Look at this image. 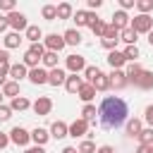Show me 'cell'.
<instances>
[{"instance_id": "6da1fadb", "label": "cell", "mask_w": 153, "mask_h": 153, "mask_svg": "<svg viewBox=\"0 0 153 153\" xmlns=\"http://www.w3.org/2000/svg\"><path fill=\"white\" fill-rule=\"evenodd\" d=\"M127 115H129V108L122 98L117 96H108L100 100L98 105V117H100V124L105 129H117L127 122Z\"/></svg>"}, {"instance_id": "7a4b0ae2", "label": "cell", "mask_w": 153, "mask_h": 153, "mask_svg": "<svg viewBox=\"0 0 153 153\" xmlns=\"http://www.w3.org/2000/svg\"><path fill=\"white\" fill-rule=\"evenodd\" d=\"M43 55H45V48H43V43H33L26 53H24V67L26 69H33V67H38V62L43 60Z\"/></svg>"}, {"instance_id": "3957f363", "label": "cell", "mask_w": 153, "mask_h": 153, "mask_svg": "<svg viewBox=\"0 0 153 153\" xmlns=\"http://www.w3.org/2000/svg\"><path fill=\"white\" fill-rule=\"evenodd\" d=\"M129 29H134L136 33H148L153 29V17L151 14H136L131 22H129Z\"/></svg>"}, {"instance_id": "277c9868", "label": "cell", "mask_w": 153, "mask_h": 153, "mask_svg": "<svg viewBox=\"0 0 153 153\" xmlns=\"http://www.w3.org/2000/svg\"><path fill=\"white\" fill-rule=\"evenodd\" d=\"M5 17H7V24H10L12 31H17V33H19V31H26L29 22H26V14H24V12H17V10H14V12L5 14Z\"/></svg>"}, {"instance_id": "5b68a950", "label": "cell", "mask_w": 153, "mask_h": 153, "mask_svg": "<svg viewBox=\"0 0 153 153\" xmlns=\"http://www.w3.org/2000/svg\"><path fill=\"white\" fill-rule=\"evenodd\" d=\"M43 48L45 50H50V53H60L62 48H65V38L60 36V33H48V36H43Z\"/></svg>"}, {"instance_id": "8992f818", "label": "cell", "mask_w": 153, "mask_h": 153, "mask_svg": "<svg viewBox=\"0 0 153 153\" xmlns=\"http://www.w3.org/2000/svg\"><path fill=\"white\" fill-rule=\"evenodd\" d=\"M108 81H110V88H115V91H122V88L129 86L124 69H112V72L108 74Z\"/></svg>"}, {"instance_id": "52a82bcc", "label": "cell", "mask_w": 153, "mask_h": 153, "mask_svg": "<svg viewBox=\"0 0 153 153\" xmlns=\"http://www.w3.org/2000/svg\"><path fill=\"white\" fill-rule=\"evenodd\" d=\"M29 141H31V131H26L24 127H12L10 143H14V146H29Z\"/></svg>"}, {"instance_id": "ba28073f", "label": "cell", "mask_w": 153, "mask_h": 153, "mask_svg": "<svg viewBox=\"0 0 153 153\" xmlns=\"http://www.w3.org/2000/svg\"><path fill=\"white\" fill-rule=\"evenodd\" d=\"M65 65H67V69H69V74H79V72H84L86 69V60L81 57V55H67V60H65Z\"/></svg>"}, {"instance_id": "9c48e42d", "label": "cell", "mask_w": 153, "mask_h": 153, "mask_svg": "<svg viewBox=\"0 0 153 153\" xmlns=\"http://www.w3.org/2000/svg\"><path fill=\"white\" fill-rule=\"evenodd\" d=\"M67 136H72V139H79V136H88V122L86 120H74L72 124H69V134Z\"/></svg>"}, {"instance_id": "30bf717a", "label": "cell", "mask_w": 153, "mask_h": 153, "mask_svg": "<svg viewBox=\"0 0 153 153\" xmlns=\"http://www.w3.org/2000/svg\"><path fill=\"white\" fill-rule=\"evenodd\" d=\"M33 86H43V84H48V72L43 69V67H33V69H29V76H26Z\"/></svg>"}, {"instance_id": "8fae6325", "label": "cell", "mask_w": 153, "mask_h": 153, "mask_svg": "<svg viewBox=\"0 0 153 153\" xmlns=\"http://www.w3.org/2000/svg\"><path fill=\"white\" fill-rule=\"evenodd\" d=\"M31 108H33L36 115H50V110H53V100H50L48 96H38L36 103H33Z\"/></svg>"}, {"instance_id": "7c38bea8", "label": "cell", "mask_w": 153, "mask_h": 153, "mask_svg": "<svg viewBox=\"0 0 153 153\" xmlns=\"http://www.w3.org/2000/svg\"><path fill=\"white\" fill-rule=\"evenodd\" d=\"M134 86L141 88V91H151V88H153V72H151V69H143V72L136 76Z\"/></svg>"}, {"instance_id": "4fadbf2b", "label": "cell", "mask_w": 153, "mask_h": 153, "mask_svg": "<svg viewBox=\"0 0 153 153\" xmlns=\"http://www.w3.org/2000/svg\"><path fill=\"white\" fill-rule=\"evenodd\" d=\"M48 131H50V136H53V139H65V136L69 134V124H67V122H62V120H57V122H53V124H50V129H48Z\"/></svg>"}, {"instance_id": "5bb4252c", "label": "cell", "mask_w": 153, "mask_h": 153, "mask_svg": "<svg viewBox=\"0 0 153 153\" xmlns=\"http://www.w3.org/2000/svg\"><path fill=\"white\" fill-rule=\"evenodd\" d=\"M65 79H67V72L60 69V67H55V69L48 72V84L50 86H65Z\"/></svg>"}, {"instance_id": "9a60e30c", "label": "cell", "mask_w": 153, "mask_h": 153, "mask_svg": "<svg viewBox=\"0 0 153 153\" xmlns=\"http://www.w3.org/2000/svg\"><path fill=\"white\" fill-rule=\"evenodd\" d=\"M117 31H122V29H127L129 26V14L127 12H122V10H117V12H112V22H110Z\"/></svg>"}, {"instance_id": "2e32d148", "label": "cell", "mask_w": 153, "mask_h": 153, "mask_svg": "<svg viewBox=\"0 0 153 153\" xmlns=\"http://www.w3.org/2000/svg\"><path fill=\"white\" fill-rule=\"evenodd\" d=\"M24 38H26V41H31V45H33V43H41V41H43V31H41V26L29 24V26H26V31H24Z\"/></svg>"}, {"instance_id": "e0dca14e", "label": "cell", "mask_w": 153, "mask_h": 153, "mask_svg": "<svg viewBox=\"0 0 153 153\" xmlns=\"http://www.w3.org/2000/svg\"><path fill=\"white\" fill-rule=\"evenodd\" d=\"M108 65H110L112 69H122V67L127 65V60H124L122 50H110V53H108Z\"/></svg>"}, {"instance_id": "ac0fdd59", "label": "cell", "mask_w": 153, "mask_h": 153, "mask_svg": "<svg viewBox=\"0 0 153 153\" xmlns=\"http://www.w3.org/2000/svg\"><path fill=\"white\" fill-rule=\"evenodd\" d=\"M10 76H12V81H22V79H26L29 76V69L24 67V62H17V65H10Z\"/></svg>"}, {"instance_id": "d6986e66", "label": "cell", "mask_w": 153, "mask_h": 153, "mask_svg": "<svg viewBox=\"0 0 153 153\" xmlns=\"http://www.w3.org/2000/svg\"><path fill=\"white\" fill-rule=\"evenodd\" d=\"M81 84H84V79H81L79 74H67V79H65V88H67V93H79Z\"/></svg>"}, {"instance_id": "ffe728a7", "label": "cell", "mask_w": 153, "mask_h": 153, "mask_svg": "<svg viewBox=\"0 0 153 153\" xmlns=\"http://www.w3.org/2000/svg\"><path fill=\"white\" fill-rule=\"evenodd\" d=\"M48 139H50V131L43 129V127H36V129L31 131V141H33V146H45Z\"/></svg>"}, {"instance_id": "44dd1931", "label": "cell", "mask_w": 153, "mask_h": 153, "mask_svg": "<svg viewBox=\"0 0 153 153\" xmlns=\"http://www.w3.org/2000/svg\"><path fill=\"white\" fill-rule=\"evenodd\" d=\"M76 96H79V98H81V100H84V105H86V103H91V100H93V98H96V88H93V86H91V84H88V81H84V84H81V88H79V93H76Z\"/></svg>"}, {"instance_id": "7402d4cb", "label": "cell", "mask_w": 153, "mask_h": 153, "mask_svg": "<svg viewBox=\"0 0 153 153\" xmlns=\"http://www.w3.org/2000/svg\"><path fill=\"white\" fill-rule=\"evenodd\" d=\"M29 108H31V103H29V98H24V96H17V98L10 100V110H12V112H24V110H29Z\"/></svg>"}, {"instance_id": "603a6c76", "label": "cell", "mask_w": 153, "mask_h": 153, "mask_svg": "<svg viewBox=\"0 0 153 153\" xmlns=\"http://www.w3.org/2000/svg\"><path fill=\"white\" fill-rule=\"evenodd\" d=\"M124 124H127V136H139L141 129H143V122H141L139 117H131V120H127Z\"/></svg>"}, {"instance_id": "cb8c5ba5", "label": "cell", "mask_w": 153, "mask_h": 153, "mask_svg": "<svg viewBox=\"0 0 153 153\" xmlns=\"http://www.w3.org/2000/svg\"><path fill=\"white\" fill-rule=\"evenodd\" d=\"M62 38H65V45H79V43H81L79 29H67V31L62 33Z\"/></svg>"}, {"instance_id": "d4e9b609", "label": "cell", "mask_w": 153, "mask_h": 153, "mask_svg": "<svg viewBox=\"0 0 153 153\" xmlns=\"http://www.w3.org/2000/svg\"><path fill=\"white\" fill-rule=\"evenodd\" d=\"M91 86H93L96 91H100V93H103V91H108V88H110V81H108V74H103V72H98V74H96V79L91 81Z\"/></svg>"}, {"instance_id": "484cf974", "label": "cell", "mask_w": 153, "mask_h": 153, "mask_svg": "<svg viewBox=\"0 0 153 153\" xmlns=\"http://www.w3.org/2000/svg\"><path fill=\"white\" fill-rule=\"evenodd\" d=\"M0 91H2V96H7L10 100H12V98H17V96H22V93H19V84H17V81H12V79H10V81H5V86H2Z\"/></svg>"}, {"instance_id": "4316f807", "label": "cell", "mask_w": 153, "mask_h": 153, "mask_svg": "<svg viewBox=\"0 0 153 153\" xmlns=\"http://www.w3.org/2000/svg\"><path fill=\"white\" fill-rule=\"evenodd\" d=\"M96 115H98V108H96L93 103H86V105L81 108V120H86L88 124H91V122L96 124Z\"/></svg>"}, {"instance_id": "83f0119b", "label": "cell", "mask_w": 153, "mask_h": 153, "mask_svg": "<svg viewBox=\"0 0 153 153\" xmlns=\"http://www.w3.org/2000/svg\"><path fill=\"white\" fill-rule=\"evenodd\" d=\"M120 41H124L127 45H136L139 33H136L134 29H129V26H127V29H122V31H120Z\"/></svg>"}, {"instance_id": "f1b7e54d", "label": "cell", "mask_w": 153, "mask_h": 153, "mask_svg": "<svg viewBox=\"0 0 153 153\" xmlns=\"http://www.w3.org/2000/svg\"><path fill=\"white\" fill-rule=\"evenodd\" d=\"M2 41H5V50H12V48H19V43H22L24 38H22L17 31H10V33H7Z\"/></svg>"}, {"instance_id": "f546056e", "label": "cell", "mask_w": 153, "mask_h": 153, "mask_svg": "<svg viewBox=\"0 0 153 153\" xmlns=\"http://www.w3.org/2000/svg\"><path fill=\"white\" fill-rule=\"evenodd\" d=\"M141 72H143V67H141L139 62H131V65L124 69V74H127V81H129V84H134V81H136V76H139Z\"/></svg>"}, {"instance_id": "4dcf8cb0", "label": "cell", "mask_w": 153, "mask_h": 153, "mask_svg": "<svg viewBox=\"0 0 153 153\" xmlns=\"http://www.w3.org/2000/svg\"><path fill=\"white\" fill-rule=\"evenodd\" d=\"M72 14H74V7L69 2H60L57 5V19H72Z\"/></svg>"}, {"instance_id": "1f68e13d", "label": "cell", "mask_w": 153, "mask_h": 153, "mask_svg": "<svg viewBox=\"0 0 153 153\" xmlns=\"http://www.w3.org/2000/svg\"><path fill=\"white\" fill-rule=\"evenodd\" d=\"M0 76H10V53L0 50Z\"/></svg>"}, {"instance_id": "d6a6232c", "label": "cell", "mask_w": 153, "mask_h": 153, "mask_svg": "<svg viewBox=\"0 0 153 153\" xmlns=\"http://www.w3.org/2000/svg\"><path fill=\"white\" fill-rule=\"evenodd\" d=\"M72 19L76 22V29H79V26H88V10H76V12L72 14Z\"/></svg>"}, {"instance_id": "836d02e7", "label": "cell", "mask_w": 153, "mask_h": 153, "mask_svg": "<svg viewBox=\"0 0 153 153\" xmlns=\"http://www.w3.org/2000/svg\"><path fill=\"white\" fill-rule=\"evenodd\" d=\"M122 55H124V60H127V62H136L141 53H139V45H127V48L122 50Z\"/></svg>"}, {"instance_id": "e575fe53", "label": "cell", "mask_w": 153, "mask_h": 153, "mask_svg": "<svg viewBox=\"0 0 153 153\" xmlns=\"http://www.w3.org/2000/svg\"><path fill=\"white\" fill-rule=\"evenodd\" d=\"M41 14H43V19H48V22H55V19H57V5H43Z\"/></svg>"}, {"instance_id": "d590c367", "label": "cell", "mask_w": 153, "mask_h": 153, "mask_svg": "<svg viewBox=\"0 0 153 153\" xmlns=\"http://www.w3.org/2000/svg\"><path fill=\"white\" fill-rule=\"evenodd\" d=\"M57 60H60V57H57V53L45 50V55H43V60H41V62H43L48 69H55V67H57Z\"/></svg>"}, {"instance_id": "8d00e7d4", "label": "cell", "mask_w": 153, "mask_h": 153, "mask_svg": "<svg viewBox=\"0 0 153 153\" xmlns=\"http://www.w3.org/2000/svg\"><path fill=\"white\" fill-rule=\"evenodd\" d=\"M136 139L141 141V146H153V129H151V127L141 129V134H139Z\"/></svg>"}, {"instance_id": "74e56055", "label": "cell", "mask_w": 153, "mask_h": 153, "mask_svg": "<svg viewBox=\"0 0 153 153\" xmlns=\"http://www.w3.org/2000/svg\"><path fill=\"white\" fill-rule=\"evenodd\" d=\"M136 10H139V14H151L153 12V0H136Z\"/></svg>"}, {"instance_id": "f35d334b", "label": "cell", "mask_w": 153, "mask_h": 153, "mask_svg": "<svg viewBox=\"0 0 153 153\" xmlns=\"http://www.w3.org/2000/svg\"><path fill=\"white\" fill-rule=\"evenodd\" d=\"M91 31H93L98 38H103V33H105V22H103V19H96V22L91 24Z\"/></svg>"}, {"instance_id": "ab89813d", "label": "cell", "mask_w": 153, "mask_h": 153, "mask_svg": "<svg viewBox=\"0 0 153 153\" xmlns=\"http://www.w3.org/2000/svg\"><path fill=\"white\" fill-rule=\"evenodd\" d=\"M79 153H96V143L91 141V139H86V141H81L79 143V148H76Z\"/></svg>"}, {"instance_id": "60d3db41", "label": "cell", "mask_w": 153, "mask_h": 153, "mask_svg": "<svg viewBox=\"0 0 153 153\" xmlns=\"http://www.w3.org/2000/svg\"><path fill=\"white\" fill-rule=\"evenodd\" d=\"M103 38H112V41H120V31H117L112 24H105V33H103Z\"/></svg>"}, {"instance_id": "b9f144b4", "label": "cell", "mask_w": 153, "mask_h": 153, "mask_svg": "<svg viewBox=\"0 0 153 153\" xmlns=\"http://www.w3.org/2000/svg\"><path fill=\"white\" fill-rule=\"evenodd\" d=\"M98 72H100V69H98L96 65H86V69H84V76L88 79V84H91V81L96 79V74H98Z\"/></svg>"}, {"instance_id": "7bdbcfd3", "label": "cell", "mask_w": 153, "mask_h": 153, "mask_svg": "<svg viewBox=\"0 0 153 153\" xmlns=\"http://www.w3.org/2000/svg\"><path fill=\"white\" fill-rule=\"evenodd\" d=\"M143 122L153 129V103H151V105H146V110H143Z\"/></svg>"}, {"instance_id": "ee69618b", "label": "cell", "mask_w": 153, "mask_h": 153, "mask_svg": "<svg viewBox=\"0 0 153 153\" xmlns=\"http://www.w3.org/2000/svg\"><path fill=\"white\" fill-rule=\"evenodd\" d=\"M117 43H120V41H112V38H100V45H103L108 53H110V50H117Z\"/></svg>"}, {"instance_id": "f6af8a7d", "label": "cell", "mask_w": 153, "mask_h": 153, "mask_svg": "<svg viewBox=\"0 0 153 153\" xmlns=\"http://www.w3.org/2000/svg\"><path fill=\"white\" fill-rule=\"evenodd\" d=\"M0 10H2V12H7V14H10V12H14V0H0Z\"/></svg>"}, {"instance_id": "bcb514c9", "label": "cell", "mask_w": 153, "mask_h": 153, "mask_svg": "<svg viewBox=\"0 0 153 153\" xmlns=\"http://www.w3.org/2000/svg\"><path fill=\"white\" fill-rule=\"evenodd\" d=\"M12 117V110H10V105H0V122H7Z\"/></svg>"}, {"instance_id": "7dc6e473", "label": "cell", "mask_w": 153, "mask_h": 153, "mask_svg": "<svg viewBox=\"0 0 153 153\" xmlns=\"http://www.w3.org/2000/svg\"><path fill=\"white\" fill-rule=\"evenodd\" d=\"M131 7H136V0H120V10H122V12H127V10H131Z\"/></svg>"}, {"instance_id": "c3c4849f", "label": "cell", "mask_w": 153, "mask_h": 153, "mask_svg": "<svg viewBox=\"0 0 153 153\" xmlns=\"http://www.w3.org/2000/svg\"><path fill=\"white\" fill-rule=\"evenodd\" d=\"M7 146H10V134L0 131V151H2V148H7Z\"/></svg>"}, {"instance_id": "681fc988", "label": "cell", "mask_w": 153, "mask_h": 153, "mask_svg": "<svg viewBox=\"0 0 153 153\" xmlns=\"http://www.w3.org/2000/svg\"><path fill=\"white\" fill-rule=\"evenodd\" d=\"M86 5H88V10H98L103 5V0H86Z\"/></svg>"}, {"instance_id": "f907efd6", "label": "cell", "mask_w": 153, "mask_h": 153, "mask_svg": "<svg viewBox=\"0 0 153 153\" xmlns=\"http://www.w3.org/2000/svg\"><path fill=\"white\" fill-rule=\"evenodd\" d=\"M7 29H10V24H7V17H5V14H0V33H2V31H7Z\"/></svg>"}, {"instance_id": "816d5d0a", "label": "cell", "mask_w": 153, "mask_h": 153, "mask_svg": "<svg viewBox=\"0 0 153 153\" xmlns=\"http://www.w3.org/2000/svg\"><path fill=\"white\" fill-rule=\"evenodd\" d=\"M24 153H48V151H45L43 146H31V148H26Z\"/></svg>"}, {"instance_id": "f5cc1de1", "label": "cell", "mask_w": 153, "mask_h": 153, "mask_svg": "<svg viewBox=\"0 0 153 153\" xmlns=\"http://www.w3.org/2000/svg\"><path fill=\"white\" fill-rule=\"evenodd\" d=\"M96 153H115V148H112L110 143H105V146H100V148H96Z\"/></svg>"}, {"instance_id": "db71d44e", "label": "cell", "mask_w": 153, "mask_h": 153, "mask_svg": "<svg viewBox=\"0 0 153 153\" xmlns=\"http://www.w3.org/2000/svg\"><path fill=\"white\" fill-rule=\"evenodd\" d=\"M134 153H151V146H141V143H139V148H136Z\"/></svg>"}, {"instance_id": "11a10c76", "label": "cell", "mask_w": 153, "mask_h": 153, "mask_svg": "<svg viewBox=\"0 0 153 153\" xmlns=\"http://www.w3.org/2000/svg\"><path fill=\"white\" fill-rule=\"evenodd\" d=\"M62 153H79V151H76L74 146H65V148H62Z\"/></svg>"}, {"instance_id": "9f6ffc18", "label": "cell", "mask_w": 153, "mask_h": 153, "mask_svg": "<svg viewBox=\"0 0 153 153\" xmlns=\"http://www.w3.org/2000/svg\"><path fill=\"white\" fill-rule=\"evenodd\" d=\"M146 36H148V43H151V45H153V29H151V31H148V33H146Z\"/></svg>"}, {"instance_id": "6f0895ef", "label": "cell", "mask_w": 153, "mask_h": 153, "mask_svg": "<svg viewBox=\"0 0 153 153\" xmlns=\"http://www.w3.org/2000/svg\"><path fill=\"white\" fill-rule=\"evenodd\" d=\"M5 81H7V76H0V88L5 86Z\"/></svg>"}, {"instance_id": "680465c9", "label": "cell", "mask_w": 153, "mask_h": 153, "mask_svg": "<svg viewBox=\"0 0 153 153\" xmlns=\"http://www.w3.org/2000/svg\"><path fill=\"white\" fill-rule=\"evenodd\" d=\"M2 98H5V96H2V91H0V105H2Z\"/></svg>"}, {"instance_id": "91938a15", "label": "cell", "mask_w": 153, "mask_h": 153, "mask_svg": "<svg viewBox=\"0 0 153 153\" xmlns=\"http://www.w3.org/2000/svg\"><path fill=\"white\" fill-rule=\"evenodd\" d=\"M151 153H153V146H151Z\"/></svg>"}]
</instances>
